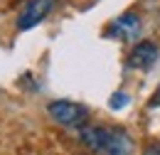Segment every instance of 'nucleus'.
<instances>
[{
  "label": "nucleus",
  "instance_id": "1",
  "mask_svg": "<svg viewBox=\"0 0 160 155\" xmlns=\"http://www.w3.org/2000/svg\"><path fill=\"white\" fill-rule=\"evenodd\" d=\"M47 113L54 123L59 126H67V128H77L81 126L86 116H89V108L81 106V103H74V101H52L47 103Z\"/></svg>",
  "mask_w": 160,
  "mask_h": 155
},
{
  "label": "nucleus",
  "instance_id": "2",
  "mask_svg": "<svg viewBox=\"0 0 160 155\" xmlns=\"http://www.w3.org/2000/svg\"><path fill=\"white\" fill-rule=\"evenodd\" d=\"M52 8H54V0H30L27 8L22 10L20 18H18V27L20 30H30V27L40 25L42 20L52 12Z\"/></svg>",
  "mask_w": 160,
  "mask_h": 155
},
{
  "label": "nucleus",
  "instance_id": "3",
  "mask_svg": "<svg viewBox=\"0 0 160 155\" xmlns=\"http://www.w3.org/2000/svg\"><path fill=\"white\" fill-rule=\"evenodd\" d=\"M103 155H133V138L123 128H106Z\"/></svg>",
  "mask_w": 160,
  "mask_h": 155
},
{
  "label": "nucleus",
  "instance_id": "4",
  "mask_svg": "<svg viewBox=\"0 0 160 155\" xmlns=\"http://www.w3.org/2000/svg\"><path fill=\"white\" fill-rule=\"evenodd\" d=\"M140 32V18L128 12V15H121L118 20H113L108 27H106V35L116 39H136Z\"/></svg>",
  "mask_w": 160,
  "mask_h": 155
},
{
  "label": "nucleus",
  "instance_id": "5",
  "mask_svg": "<svg viewBox=\"0 0 160 155\" xmlns=\"http://www.w3.org/2000/svg\"><path fill=\"white\" fill-rule=\"evenodd\" d=\"M158 62V47L153 42H138L128 57V67L140 69V72H148L153 64Z\"/></svg>",
  "mask_w": 160,
  "mask_h": 155
},
{
  "label": "nucleus",
  "instance_id": "6",
  "mask_svg": "<svg viewBox=\"0 0 160 155\" xmlns=\"http://www.w3.org/2000/svg\"><path fill=\"white\" fill-rule=\"evenodd\" d=\"M81 143L89 145L94 153H101L103 143H106V128H101V126H86V128H81Z\"/></svg>",
  "mask_w": 160,
  "mask_h": 155
},
{
  "label": "nucleus",
  "instance_id": "7",
  "mask_svg": "<svg viewBox=\"0 0 160 155\" xmlns=\"http://www.w3.org/2000/svg\"><path fill=\"white\" fill-rule=\"evenodd\" d=\"M131 103V96L126 94V91H116L113 96H111V101H108V106L113 108V111H121V108H126Z\"/></svg>",
  "mask_w": 160,
  "mask_h": 155
},
{
  "label": "nucleus",
  "instance_id": "8",
  "mask_svg": "<svg viewBox=\"0 0 160 155\" xmlns=\"http://www.w3.org/2000/svg\"><path fill=\"white\" fill-rule=\"evenodd\" d=\"M143 155H160V143H150L148 148H145V153Z\"/></svg>",
  "mask_w": 160,
  "mask_h": 155
}]
</instances>
